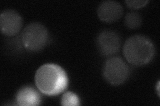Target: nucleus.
<instances>
[{"instance_id":"f257e3e1","label":"nucleus","mask_w":160,"mask_h":106,"mask_svg":"<svg viewBox=\"0 0 160 106\" xmlns=\"http://www.w3.org/2000/svg\"><path fill=\"white\" fill-rule=\"evenodd\" d=\"M38 90L48 95H56L63 92L68 85L66 71L59 65L46 64L40 67L35 75Z\"/></svg>"},{"instance_id":"f03ea898","label":"nucleus","mask_w":160,"mask_h":106,"mask_svg":"<svg viewBox=\"0 0 160 106\" xmlns=\"http://www.w3.org/2000/svg\"><path fill=\"white\" fill-rule=\"evenodd\" d=\"M123 53L129 63L139 67L152 61L156 50L153 42L148 37L136 35L126 40L123 45Z\"/></svg>"},{"instance_id":"7ed1b4c3","label":"nucleus","mask_w":160,"mask_h":106,"mask_svg":"<svg viewBox=\"0 0 160 106\" xmlns=\"http://www.w3.org/2000/svg\"><path fill=\"white\" fill-rule=\"evenodd\" d=\"M24 47L36 52L43 48L48 41V31L42 23L33 22L24 28L22 33Z\"/></svg>"},{"instance_id":"20e7f679","label":"nucleus","mask_w":160,"mask_h":106,"mask_svg":"<svg viewBox=\"0 0 160 106\" xmlns=\"http://www.w3.org/2000/svg\"><path fill=\"white\" fill-rule=\"evenodd\" d=\"M103 74L108 83L113 85H119L128 79L130 70L121 57L113 56L105 62Z\"/></svg>"},{"instance_id":"39448f33","label":"nucleus","mask_w":160,"mask_h":106,"mask_svg":"<svg viewBox=\"0 0 160 106\" xmlns=\"http://www.w3.org/2000/svg\"><path fill=\"white\" fill-rule=\"evenodd\" d=\"M97 46L103 56L113 57L121 48V38L116 32L112 30H105L98 35Z\"/></svg>"},{"instance_id":"423d86ee","label":"nucleus","mask_w":160,"mask_h":106,"mask_svg":"<svg viewBox=\"0 0 160 106\" xmlns=\"http://www.w3.org/2000/svg\"><path fill=\"white\" fill-rule=\"evenodd\" d=\"M23 26L22 16L15 10L6 9L0 16V27L2 34L14 36L21 31Z\"/></svg>"},{"instance_id":"0eeeda50","label":"nucleus","mask_w":160,"mask_h":106,"mask_svg":"<svg viewBox=\"0 0 160 106\" xmlns=\"http://www.w3.org/2000/svg\"><path fill=\"white\" fill-rule=\"evenodd\" d=\"M97 13L101 21L111 23L118 21L122 17L123 8L119 2L109 0L100 3Z\"/></svg>"},{"instance_id":"6e6552de","label":"nucleus","mask_w":160,"mask_h":106,"mask_svg":"<svg viewBox=\"0 0 160 106\" xmlns=\"http://www.w3.org/2000/svg\"><path fill=\"white\" fill-rule=\"evenodd\" d=\"M16 100L17 104L21 106H36L42 102L39 93L30 85H26L19 90Z\"/></svg>"},{"instance_id":"1a4fd4ad","label":"nucleus","mask_w":160,"mask_h":106,"mask_svg":"<svg viewBox=\"0 0 160 106\" xmlns=\"http://www.w3.org/2000/svg\"><path fill=\"white\" fill-rule=\"evenodd\" d=\"M142 23V17L138 12H129L125 17V24L126 26L131 29L139 28Z\"/></svg>"},{"instance_id":"9d476101","label":"nucleus","mask_w":160,"mask_h":106,"mask_svg":"<svg viewBox=\"0 0 160 106\" xmlns=\"http://www.w3.org/2000/svg\"><path fill=\"white\" fill-rule=\"evenodd\" d=\"M61 104L63 106H78L80 105V99L75 93L67 92L62 95Z\"/></svg>"},{"instance_id":"9b49d317","label":"nucleus","mask_w":160,"mask_h":106,"mask_svg":"<svg viewBox=\"0 0 160 106\" xmlns=\"http://www.w3.org/2000/svg\"><path fill=\"white\" fill-rule=\"evenodd\" d=\"M148 3V1H146V0H127L126 1V3L127 5V6L132 9H137L142 8L144 6H146V4Z\"/></svg>"},{"instance_id":"f8f14e48","label":"nucleus","mask_w":160,"mask_h":106,"mask_svg":"<svg viewBox=\"0 0 160 106\" xmlns=\"http://www.w3.org/2000/svg\"><path fill=\"white\" fill-rule=\"evenodd\" d=\"M159 82H158V96H159Z\"/></svg>"}]
</instances>
